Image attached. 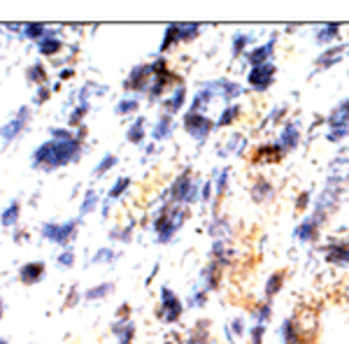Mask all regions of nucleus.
Returning a JSON list of instances; mask_svg holds the SVG:
<instances>
[{
	"label": "nucleus",
	"instance_id": "f257e3e1",
	"mask_svg": "<svg viewBox=\"0 0 349 344\" xmlns=\"http://www.w3.org/2000/svg\"><path fill=\"white\" fill-rule=\"evenodd\" d=\"M77 156V144L70 140H63V142H52V144H45L42 149L35 154V163H45L49 168H56L65 160H70Z\"/></svg>",
	"mask_w": 349,
	"mask_h": 344
},
{
	"label": "nucleus",
	"instance_id": "f03ea898",
	"mask_svg": "<svg viewBox=\"0 0 349 344\" xmlns=\"http://www.w3.org/2000/svg\"><path fill=\"white\" fill-rule=\"evenodd\" d=\"M272 65H266V63H263V65H256V68H254V70H251V84H254V86L256 88H266L270 84V79H272Z\"/></svg>",
	"mask_w": 349,
	"mask_h": 344
},
{
	"label": "nucleus",
	"instance_id": "7ed1b4c3",
	"mask_svg": "<svg viewBox=\"0 0 349 344\" xmlns=\"http://www.w3.org/2000/svg\"><path fill=\"white\" fill-rule=\"evenodd\" d=\"M187 128L191 135H196V137H205L207 131H210V121H207L205 116L200 114H191L187 119Z\"/></svg>",
	"mask_w": 349,
	"mask_h": 344
},
{
	"label": "nucleus",
	"instance_id": "20e7f679",
	"mask_svg": "<svg viewBox=\"0 0 349 344\" xmlns=\"http://www.w3.org/2000/svg\"><path fill=\"white\" fill-rule=\"evenodd\" d=\"M347 121H349V103H342V105L331 114V126H335V128L340 131V128H345Z\"/></svg>",
	"mask_w": 349,
	"mask_h": 344
},
{
	"label": "nucleus",
	"instance_id": "39448f33",
	"mask_svg": "<svg viewBox=\"0 0 349 344\" xmlns=\"http://www.w3.org/2000/svg\"><path fill=\"white\" fill-rule=\"evenodd\" d=\"M163 305L168 307V312H165V321H175V317H177V312H179V302L175 300V295H172L170 291H163Z\"/></svg>",
	"mask_w": 349,
	"mask_h": 344
},
{
	"label": "nucleus",
	"instance_id": "423d86ee",
	"mask_svg": "<svg viewBox=\"0 0 349 344\" xmlns=\"http://www.w3.org/2000/svg\"><path fill=\"white\" fill-rule=\"evenodd\" d=\"M72 226H75V223H65L61 230H56L54 226H52V228H45V235H47V238H54L56 242H61V244H63V242H65V238L72 233Z\"/></svg>",
	"mask_w": 349,
	"mask_h": 344
},
{
	"label": "nucleus",
	"instance_id": "0eeeda50",
	"mask_svg": "<svg viewBox=\"0 0 349 344\" xmlns=\"http://www.w3.org/2000/svg\"><path fill=\"white\" fill-rule=\"evenodd\" d=\"M24 124H26V109H24V112H21V114H19V119L17 121H12V124L7 126V128H2V137H12V135H17L19 131H21V128H24Z\"/></svg>",
	"mask_w": 349,
	"mask_h": 344
},
{
	"label": "nucleus",
	"instance_id": "6e6552de",
	"mask_svg": "<svg viewBox=\"0 0 349 344\" xmlns=\"http://www.w3.org/2000/svg\"><path fill=\"white\" fill-rule=\"evenodd\" d=\"M314 233H317V221H305L303 228L298 230V238L300 239H312Z\"/></svg>",
	"mask_w": 349,
	"mask_h": 344
},
{
	"label": "nucleus",
	"instance_id": "1a4fd4ad",
	"mask_svg": "<svg viewBox=\"0 0 349 344\" xmlns=\"http://www.w3.org/2000/svg\"><path fill=\"white\" fill-rule=\"evenodd\" d=\"M270 49H272V42L266 44V47H259L256 52L251 53V63H256V65H263V61H266V56L270 53Z\"/></svg>",
	"mask_w": 349,
	"mask_h": 344
},
{
	"label": "nucleus",
	"instance_id": "9d476101",
	"mask_svg": "<svg viewBox=\"0 0 349 344\" xmlns=\"http://www.w3.org/2000/svg\"><path fill=\"white\" fill-rule=\"evenodd\" d=\"M328 258H331V261H335V263H345V261H347L349 258V249H345V247H333L331 251H328Z\"/></svg>",
	"mask_w": 349,
	"mask_h": 344
},
{
	"label": "nucleus",
	"instance_id": "9b49d317",
	"mask_svg": "<svg viewBox=\"0 0 349 344\" xmlns=\"http://www.w3.org/2000/svg\"><path fill=\"white\" fill-rule=\"evenodd\" d=\"M295 142H298V132H295L294 126H289L287 131H284V135H282V144L284 147H294Z\"/></svg>",
	"mask_w": 349,
	"mask_h": 344
},
{
	"label": "nucleus",
	"instance_id": "f8f14e48",
	"mask_svg": "<svg viewBox=\"0 0 349 344\" xmlns=\"http://www.w3.org/2000/svg\"><path fill=\"white\" fill-rule=\"evenodd\" d=\"M17 214H19V207L17 205H12L7 212H5V216H2V223H5V226H12V221L17 219Z\"/></svg>",
	"mask_w": 349,
	"mask_h": 344
},
{
	"label": "nucleus",
	"instance_id": "ddd939ff",
	"mask_svg": "<svg viewBox=\"0 0 349 344\" xmlns=\"http://www.w3.org/2000/svg\"><path fill=\"white\" fill-rule=\"evenodd\" d=\"M279 282H282V274H275L268 284V295H272V291H277L279 289Z\"/></svg>",
	"mask_w": 349,
	"mask_h": 344
},
{
	"label": "nucleus",
	"instance_id": "4468645a",
	"mask_svg": "<svg viewBox=\"0 0 349 344\" xmlns=\"http://www.w3.org/2000/svg\"><path fill=\"white\" fill-rule=\"evenodd\" d=\"M335 30H338V28H335V26H328V28H326V30H323V33H322V35H319V42H328V37H333V35H335Z\"/></svg>",
	"mask_w": 349,
	"mask_h": 344
},
{
	"label": "nucleus",
	"instance_id": "2eb2a0df",
	"mask_svg": "<svg viewBox=\"0 0 349 344\" xmlns=\"http://www.w3.org/2000/svg\"><path fill=\"white\" fill-rule=\"evenodd\" d=\"M140 131H142V124L137 121V124H135L133 128H131V140H133V142H137V140H140V135H142Z\"/></svg>",
	"mask_w": 349,
	"mask_h": 344
},
{
	"label": "nucleus",
	"instance_id": "dca6fc26",
	"mask_svg": "<svg viewBox=\"0 0 349 344\" xmlns=\"http://www.w3.org/2000/svg\"><path fill=\"white\" fill-rule=\"evenodd\" d=\"M235 114H238V109L233 107V109H228V112H226V116H224V119H221V121H219V124H221V126H224V124H228V121H231V119H233V116H235Z\"/></svg>",
	"mask_w": 349,
	"mask_h": 344
},
{
	"label": "nucleus",
	"instance_id": "f3484780",
	"mask_svg": "<svg viewBox=\"0 0 349 344\" xmlns=\"http://www.w3.org/2000/svg\"><path fill=\"white\" fill-rule=\"evenodd\" d=\"M131 109H135L133 100H131V103H121V105H119V112H131Z\"/></svg>",
	"mask_w": 349,
	"mask_h": 344
},
{
	"label": "nucleus",
	"instance_id": "a211bd4d",
	"mask_svg": "<svg viewBox=\"0 0 349 344\" xmlns=\"http://www.w3.org/2000/svg\"><path fill=\"white\" fill-rule=\"evenodd\" d=\"M93 200H96V195L91 193L89 198H86V203H84V210H91V205H93Z\"/></svg>",
	"mask_w": 349,
	"mask_h": 344
}]
</instances>
